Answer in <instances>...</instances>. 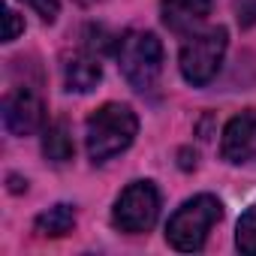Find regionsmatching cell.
Returning <instances> with one entry per match:
<instances>
[{
  "label": "cell",
  "mask_w": 256,
  "mask_h": 256,
  "mask_svg": "<svg viewBox=\"0 0 256 256\" xmlns=\"http://www.w3.org/2000/svg\"><path fill=\"white\" fill-rule=\"evenodd\" d=\"M46 124V102L34 88H16L4 100V126L12 136H34Z\"/></svg>",
  "instance_id": "obj_6"
},
{
  "label": "cell",
  "mask_w": 256,
  "mask_h": 256,
  "mask_svg": "<svg viewBox=\"0 0 256 256\" xmlns=\"http://www.w3.org/2000/svg\"><path fill=\"white\" fill-rule=\"evenodd\" d=\"M139 133V118L130 106L124 102H106L100 106L88 124H84V145H88V157L94 163H106L114 154L126 151L133 145Z\"/></svg>",
  "instance_id": "obj_1"
},
{
  "label": "cell",
  "mask_w": 256,
  "mask_h": 256,
  "mask_svg": "<svg viewBox=\"0 0 256 256\" xmlns=\"http://www.w3.org/2000/svg\"><path fill=\"white\" fill-rule=\"evenodd\" d=\"M208 12H211V0H160L163 24L178 36L196 34V28L205 24Z\"/></svg>",
  "instance_id": "obj_8"
},
{
  "label": "cell",
  "mask_w": 256,
  "mask_h": 256,
  "mask_svg": "<svg viewBox=\"0 0 256 256\" xmlns=\"http://www.w3.org/2000/svg\"><path fill=\"white\" fill-rule=\"evenodd\" d=\"M6 30H4V42H12V40H18V34L24 30V22H22V16L16 12V10H6Z\"/></svg>",
  "instance_id": "obj_13"
},
{
  "label": "cell",
  "mask_w": 256,
  "mask_h": 256,
  "mask_svg": "<svg viewBox=\"0 0 256 256\" xmlns=\"http://www.w3.org/2000/svg\"><path fill=\"white\" fill-rule=\"evenodd\" d=\"M220 151L229 163H250L256 160V108H247L241 114H235L226 130H223V142Z\"/></svg>",
  "instance_id": "obj_7"
},
{
  "label": "cell",
  "mask_w": 256,
  "mask_h": 256,
  "mask_svg": "<svg viewBox=\"0 0 256 256\" xmlns=\"http://www.w3.org/2000/svg\"><path fill=\"white\" fill-rule=\"evenodd\" d=\"M28 4L40 12V18H42V22H48V24H52V22L58 18V10H60V6H58V0H28Z\"/></svg>",
  "instance_id": "obj_14"
},
{
  "label": "cell",
  "mask_w": 256,
  "mask_h": 256,
  "mask_svg": "<svg viewBox=\"0 0 256 256\" xmlns=\"http://www.w3.org/2000/svg\"><path fill=\"white\" fill-rule=\"evenodd\" d=\"M42 154L54 166H64V163L72 160L76 145H72V133H70L66 120H54L52 126H46V133H42Z\"/></svg>",
  "instance_id": "obj_10"
},
{
  "label": "cell",
  "mask_w": 256,
  "mask_h": 256,
  "mask_svg": "<svg viewBox=\"0 0 256 256\" xmlns=\"http://www.w3.org/2000/svg\"><path fill=\"white\" fill-rule=\"evenodd\" d=\"M72 226H76V211H72V205H66V202L52 205L48 211H42V214L34 220V232L42 235V238H60V235L72 232Z\"/></svg>",
  "instance_id": "obj_11"
},
{
  "label": "cell",
  "mask_w": 256,
  "mask_h": 256,
  "mask_svg": "<svg viewBox=\"0 0 256 256\" xmlns=\"http://www.w3.org/2000/svg\"><path fill=\"white\" fill-rule=\"evenodd\" d=\"M160 217V193L151 181H133L124 187V193L114 202L112 223L126 235H142L148 232Z\"/></svg>",
  "instance_id": "obj_5"
},
{
  "label": "cell",
  "mask_w": 256,
  "mask_h": 256,
  "mask_svg": "<svg viewBox=\"0 0 256 256\" xmlns=\"http://www.w3.org/2000/svg\"><path fill=\"white\" fill-rule=\"evenodd\" d=\"M226 46H229L226 28H208V30L190 34V36L184 40V46H181V54H178L181 76H184L193 88L208 84V82L217 76L220 64H223Z\"/></svg>",
  "instance_id": "obj_4"
},
{
  "label": "cell",
  "mask_w": 256,
  "mask_h": 256,
  "mask_svg": "<svg viewBox=\"0 0 256 256\" xmlns=\"http://www.w3.org/2000/svg\"><path fill=\"white\" fill-rule=\"evenodd\" d=\"M102 78V66H100V58L94 52H78L72 58H66L64 64V84L66 90H76V94H88L100 84Z\"/></svg>",
  "instance_id": "obj_9"
},
{
  "label": "cell",
  "mask_w": 256,
  "mask_h": 256,
  "mask_svg": "<svg viewBox=\"0 0 256 256\" xmlns=\"http://www.w3.org/2000/svg\"><path fill=\"white\" fill-rule=\"evenodd\" d=\"M235 244L241 253L247 256H256V205H250L241 220H238V229H235Z\"/></svg>",
  "instance_id": "obj_12"
},
{
  "label": "cell",
  "mask_w": 256,
  "mask_h": 256,
  "mask_svg": "<svg viewBox=\"0 0 256 256\" xmlns=\"http://www.w3.org/2000/svg\"><path fill=\"white\" fill-rule=\"evenodd\" d=\"M82 6H96V4H102V0H78Z\"/></svg>",
  "instance_id": "obj_15"
},
{
  "label": "cell",
  "mask_w": 256,
  "mask_h": 256,
  "mask_svg": "<svg viewBox=\"0 0 256 256\" xmlns=\"http://www.w3.org/2000/svg\"><path fill=\"white\" fill-rule=\"evenodd\" d=\"M223 217V205L217 196L211 193H199L193 199H187L166 223V241L181 250V253H196L202 250L208 232L214 229V223Z\"/></svg>",
  "instance_id": "obj_3"
},
{
  "label": "cell",
  "mask_w": 256,
  "mask_h": 256,
  "mask_svg": "<svg viewBox=\"0 0 256 256\" xmlns=\"http://www.w3.org/2000/svg\"><path fill=\"white\" fill-rule=\"evenodd\" d=\"M118 66L133 90L151 94L163 72V46L148 30H130L118 40Z\"/></svg>",
  "instance_id": "obj_2"
}]
</instances>
